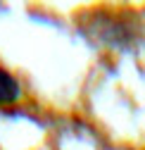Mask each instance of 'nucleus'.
I'll list each match as a JSON object with an SVG mask.
<instances>
[{"mask_svg":"<svg viewBox=\"0 0 145 150\" xmlns=\"http://www.w3.org/2000/svg\"><path fill=\"white\" fill-rule=\"evenodd\" d=\"M22 96V86L14 74H10L5 67H0V105H14Z\"/></svg>","mask_w":145,"mask_h":150,"instance_id":"nucleus-1","label":"nucleus"}]
</instances>
